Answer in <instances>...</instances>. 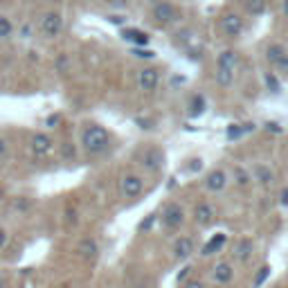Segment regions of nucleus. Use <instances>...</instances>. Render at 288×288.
<instances>
[{"label": "nucleus", "instance_id": "f257e3e1", "mask_svg": "<svg viewBox=\"0 0 288 288\" xmlns=\"http://www.w3.org/2000/svg\"><path fill=\"white\" fill-rule=\"evenodd\" d=\"M81 148H84L86 156L90 158H97V156H104V153L110 148V133H108L106 126L102 124H86L84 128H81Z\"/></svg>", "mask_w": 288, "mask_h": 288}, {"label": "nucleus", "instance_id": "f03ea898", "mask_svg": "<svg viewBox=\"0 0 288 288\" xmlns=\"http://www.w3.org/2000/svg\"><path fill=\"white\" fill-rule=\"evenodd\" d=\"M164 151L162 148H158V146H144L142 151L138 153V164H140V169L144 171V174H148V176H156V174H160L162 169H164Z\"/></svg>", "mask_w": 288, "mask_h": 288}, {"label": "nucleus", "instance_id": "7ed1b4c3", "mask_svg": "<svg viewBox=\"0 0 288 288\" xmlns=\"http://www.w3.org/2000/svg\"><path fill=\"white\" fill-rule=\"evenodd\" d=\"M184 207L180 205V202L176 200H169L164 207L160 210V225L164 232H176V230H180L184 225Z\"/></svg>", "mask_w": 288, "mask_h": 288}, {"label": "nucleus", "instance_id": "20e7f679", "mask_svg": "<svg viewBox=\"0 0 288 288\" xmlns=\"http://www.w3.org/2000/svg\"><path fill=\"white\" fill-rule=\"evenodd\" d=\"M63 25H66V20H63V14L56 12V9H50V12H45L43 16H40L38 32H40V36H43V38L54 40V38H58V36H61Z\"/></svg>", "mask_w": 288, "mask_h": 288}, {"label": "nucleus", "instance_id": "39448f33", "mask_svg": "<svg viewBox=\"0 0 288 288\" xmlns=\"http://www.w3.org/2000/svg\"><path fill=\"white\" fill-rule=\"evenodd\" d=\"M151 18L156 25L166 27V25H174V22L180 20V12L169 0H156V2L151 4Z\"/></svg>", "mask_w": 288, "mask_h": 288}, {"label": "nucleus", "instance_id": "423d86ee", "mask_svg": "<svg viewBox=\"0 0 288 288\" xmlns=\"http://www.w3.org/2000/svg\"><path fill=\"white\" fill-rule=\"evenodd\" d=\"M144 192V176L138 171H126L120 178V194L124 200H135Z\"/></svg>", "mask_w": 288, "mask_h": 288}, {"label": "nucleus", "instance_id": "0eeeda50", "mask_svg": "<svg viewBox=\"0 0 288 288\" xmlns=\"http://www.w3.org/2000/svg\"><path fill=\"white\" fill-rule=\"evenodd\" d=\"M54 146H56L54 138L50 133H43V130H38V133H34L30 138V153H32V158H36V160L50 158L54 151Z\"/></svg>", "mask_w": 288, "mask_h": 288}, {"label": "nucleus", "instance_id": "6e6552de", "mask_svg": "<svg viewBox=\"0 0 288 288\" xmlns=\"http://www.w3.org/2000/svg\"><path fill=\"white\" fill-rule=\"evenodd\" d=\"M135 86H138L140 92L153 94L158 90V86H160V72H158L156 68H151V66L140 68L138 74H135Z\"/></svg>", "mask_w": 288, "mask_h": 288}, {"label": "nucleus", "instance_id": "1a4fd4ad", "mask_svg": "<svg viewBox=\"0 0 288 288\" xmlns=\"http://www.w3.org/2000/svg\"><path fill=\"white\" fill-rule=\"evenodd\" d=\"M214 216H216L214 207H212V202H207V200L198 202V205L194 207V212H192V218H194V223H196L198 228H210V225L214 223Z\"/></svg>", "mask_w": 288, "mask_h": 288}, {"label": "nucleus", "instance_id": "9d476101", "mask_svg": "<svg viewBox=\"0 0 288 288\" xmlns=\"http://www.w3.org/2000/svg\"><path fill=\"white\" fill-rule=\"evenodd\" d=\"M220 30H223L225 36L236 38V36L243 32V18L238 16V14H234V12L223 14V18H220Z\"/></svg>", "mask_w": 288, "mask_h": 288}, {"label": "nucleus", "instance_id": "9b49d317", "mask_svg": "<svg viewBox=\"0 0 288 288\" xmlns=\"http://www.w3.org/2000/svg\"><path fill=\"white\" fill-rule=\"evenodd\" d=\"M202 187L212 194L223 192V189L228 187V174H225L223 169H212L210 174L205 176V180H202Z\"/></svg>", "mask_w": 288, "mask_h": 288}, {"label": "nucleus", "instance_id": "f8f14e48", "mask_svg": "<svg viewBox=\"0 0 288 288\" xmlns=\"http://www.w3.org/2000/svg\"><path fill=\"white\" fill-rule=\"evenodd\" d=\"M194 238L192 236H178L171 246V252H174V259L176 261H187L189 256L194 254Z\"/></svg>", "mask_w": 288, "mask_h": 288}, {"label": "nucleus", "instance_id": "ddd939ff", "mask_svg": "<svg viewBox=\"0 0 288 288\" xmlns=\"http://www.w3.org/2000/svg\"><path fill=\"white\" fill-rule=\"evenodd\" d=\"M122 38H124L126 43H130L133 48H146V45L151 43V36L144 30H138V27H124V30H122Z\"/></svg>", "mask_w": 288, "mask_h": 288}, {"label": "nucleus", "instance_id": "4468645a", "mask_svg": "<svg viewBox=\"0 0 288 288\" xmlns=\"http://www.w3.org/2000/svg\"><path fill=\"white\" fill-rule=\"evenodd\" d=\"M76 252L84 261H94L99 256V241L94 236H86L76 243Z\"/></svg>", "mask_w": 288, "mask_h": 288}, {"label": "nucleus", "instance_id": "2eb2a0df", "mask_svg": "<svg viewBox=\"0 0 288 288\" xmlns=\"http://www.w3.org/2000/svg\"><path fill=\"white\" fill-rule=\"evenodd\" d=\"M212 279H214L218 286L230 284L234 279V266L230 264V261H218V264L214 266V270H212Z\"/></svg>", "mask_w": 288, "mask_h": 288}, {"label": "nucleus", "instance_id": "dca6fc26", "mask_svg": "<svg viewBox=\"0 0 288 288\" xmlns=\"http://www.w3.org/2000/svg\"><path fill=\"white\" fill-rule=\"evenodd\" d=\"M225 243H228V234L225 232H216L214 236L210 238V241L202 246V250H200V254L202 256H212V254H216V252H220L225 248Z\"/></svg>", "mask_w": 288, "mask_h": 288}, {"label": "nucleus", "instance_id": "f3484780", "mask_svg": "<svg viewBox=\"0 0 288 288\" xmlns=\"http://www.w3.org/2000/svg\"><path fill=\"white\" fill-rule=\"evenodd\" d=\"M252 252H254V243L250 241V238H241V241H236V246H234V259L241 261V264H246V261H250Z\"/></svg>", "mask_w": 288, "mask_h": 288}, {"label": "nucleus", "instance_id": "a211bd4d", "mask_svg": "<svg viewBox=\"0 0 288 288\" xmlns=\"http://www.w3.org/2000/svg\"><path fill=\"white\" fill-rule=\"evenodd\" d=\"M205 110H207L205 97H202V94H192L187 102V115L192 117V120H196V117H200Z\"/></svg>", "mask_w": 288, "mask_h": 288}, {"label": "nucleus", "instance_id": "6ab92c4d", "mask_svg": "<svg viewBox=\"0 0 288 288\" xmlns=\"http://www.w3.org/2000/svg\"><path fill=\"white\" fill-rule=\"evenodd\" d=\"M252 178H254L259 184H264V187H270V184H272V180H274V174L270 171V166L256 164L254 169H252Z\"/></svg>", "mask_w": 288, "mask_h": 288}, {"label": "nucleus", "instance_id": "aec40b11", "mask_svg": "<svg viewBox=\"0 0 288 288\" xmlns=\"http://www.w3.org/2000/svg\"><path fill=\"white\" fill-rule=\"evenodd\" d=\"M286 48L284 45H279V43H272V45H268V50H266V61L270 63V66H277L279 61H282L284 56H286Z\"/></svg>", "mask_w": 288, "mask_h": 288}, {"label": "nucleus", "instance_id": "412c9836", "mask_svg": "<svg viewBox=\"0 0 288 288\" xmlns=\"http://www.w3.org/2000/svg\"><path fill=\"white\" fill-rule=\"evenodd\" d=\"M238 63V54L234 50H223V52L216 56V68H236Z\"/></svg>", "mask_w": 288, "mask_h": 288}, {"label": "nucleus", "instance_id": "4be33fe9", "mask_svg": "<svg viewBox=\"0 0 288 288\" xmlns=\"http://www.w3.org/2000/svg\"><path fill=\"white\" fill-rule=\"evenodd\" d=\"M216 84L220 88H230L234 84V70L232 68H216Z\"/></svg>", "mask_w": 288, "mask_h": 288}, {"label": "nucleus", "instance_id": "5701e85b", "mask_svg": "<svg viewBox=\"0 0 288 288\" xmlns=\"http://www.w3.org/2000/svg\"><path fill=\"white\" fill-rule=\"evenodd\" d=\"M250 130H254V124H230L228 126V140H236V138H243L246 133H250Z\"/></svg>", "mask_w": 288, "mask_h": 288}, {"label": "nucleus", "instance_id": "b1692460", "mask_svg": "<svg viewBox=\"0 0 288 288\" xmlns=\"http://www.w3.org/2000/svg\"><path fill=\"white\" fill-rule=\"evenodd\" d=\"M14 36V22L9 16H4V14H0V40H7Z\"/></svg>", "mask_w": 288, "mask_h": 288}, {"label": "nucleus", "instance_id": "393cba45", "mask_svg": "<svg viewBox=\"0 0 288 288\" xmlns=\"http://www.w3.org/2000/svg\"><path fill=\"white\" fill-rule=\"evenodd\" d=\"M234 182H236L238 187H248V184L252 182V176L248 174L243 166H234Z\"/></svg>", "mask_w": 288, "mask_h": 288}, {"label": "nucleus", "instance_id": "a878e982", "mask_svg": "<svg viewBox=\"0 0 288 288\" xmlns=\"http://www.w3.org/2000/svg\"><path fill=\"white\" fill-rule=\"evenodd\" d=\"M264 81H266V86H268L270 92H279V90H282V84H279V79L272 74V72H266Z\"/></svg>", "mask_w": 288, "mask_h": 288}, {"label": "nucleus", "instance_id": "bb28decb", "mask_svg": "<svg viewBox=\"0 0 288 288\" xmlns=\"http://www.w3.org/2000/svg\"><path fill=\"white\" fill-rule=\"evenodd\" d=\"M268 277H270V266H264V268H259V272H256V277H254V288H259Z\"/></svg>", "mask_w": 288, "mask_h": 288}, {"label": "nucleus", "instance_id": "cd10ccee", "mask_svg": "<svg viewBox=\"0 0 288 288\" xmlns=\"http://www.w3.org/2000/svg\"><path fill=\"white\" fill-rule=\"evenodd\" d=\"M266 9L264 0H248V12L250 14H261Z\"/></svg>", "mask_w": 288, "mask_h": 288}, {"label": "nucleus", "instance_id": "c85d7f7f", "mask_svg": "<svg viewBox=\"0 0 288 288\" xmlns=\"http://www.w3.org/2000/svg\"><path fill=\"white\" fill-rule=\"evenodd\" d=\"M133 56H138V58H153V56H156V52H153V50H148V48H133Z\"/></svg>", "mask_w": 288, "mask_h": 288}, {"label": "nucleus", "instance_id": "c756f323", "mask_svg": "<svg viewBox=\"0 0 288 288\" xmlns=\"http://www.w3.org/2000/svg\"><path fill=\"white\" fill-rule=\"evenodd\" d=\"M156 218H158L156 214H148V216H146V220H142V223L138 225V230H140V232H148V230L153 228V223H156Z\"/></svg>", "mask_w": 288, "mask_h": 288}, {"label": "nucleus", "instance_id": "7c9ffc66", "mask_svg": "<svg viewBox=\"0 0 288 288\" xmlns=\"http://www.w3.org/2000/svg\"><path fill=\"white\" fill-rule=\"evenodd\" d=\"M7 156H9V140L4 135H0V162L7 160Z\"/></svg>", "mask_w": 288, "mask_h": 288}, {"label": "nucleus", "instance_id": "2f4dec72", "mask_svg": "<svg viewBox=\"0 0 288 288\" xmlns=\"http://www.w3.org/2000/svg\"><path fill=\"white\" fill-rule=\"evenodd\" d=\"M61 120H63V117L58 115V112H56V115H48V120H45V126H48V128H56V126L61 124Z\"/></svg>", "mask_w": 288, "mask_h": 288}, {"label": "nucleus", "instance_id": "473e14b6", "mask_svg": "<svg viewBox=\"0 0 288 288\" xmlns=\"http://www.w3.org/2000/svg\"><path fill=\"white\" fill-rule=\"evenodd\" d=\"M7 243H9V232L2 228V225H0V252L7 248Z\"/></svg>", "mask_w": 288, "mask_h": 288}, {"label": "nucleus", "instance_id": "72a5a7b5", "mask_svg": "<svg viewBox=\"0 0 288 288\" xmlns=\"http://www.w3.org/2000/svg\"><path fill=\"white\" fill-rule=\"evenodd\" d=\"M264 126H266V130H270V133H277V135H279V133H284V128L277 124V122H266Z\"/></svg>", "mask_w": 288, "mask_h": 288}, {"label": "nucleus", "instance_id": "f704fd0d", "mask_svg": "<svg viewBox=\"0 0 288 288\" xmlns=\"http://www.w3.org/2000/svg\"><path fill=\"white\" fill-rule=\"evenodd\" d=\"M189 272H192V266H184V268L178 272V277H176V279H178V284H184V279L189 277Z\"/></svg>", "mask_w": 288, "mask_h": 288}, {"label": "nucleus", "instance_id": "c9c22d12", "mask_svg": "<svg viewBox=\"0 0 288 288\" xmlns=\"http://www.w3.org/2000/svg\"><path fill=\"white\" fill-rule=\"evenodd\" d=\"M182 288H205V284L198 282V279H189V282L182 284Z\"/></svg>", "mask_w": 288, "mask_h": 288}, {"label": "nucleus", "instance_id": "e433bc0d", "mask_svg": "<svg viewBox=\"0 0 288 288\" xmlns=\"http://www.w3.org/2000/svg\"><path fill=\"white\" fill-rule=\"evenodd\" d=\"M274 68H277L279 72H286V74H288V54H286V56H284L282 61H279V63H277V66H274Z\"/></svg>", "mask_w": 288, "mask_h": 288}, {"label": "nucleus", "instance_id": "4c0bfd02", "mask_svg": "<svg viewBox=\"0 0 288 288\" xmlns=\"http://www.w3.org/2000/svg\"><path fill=\"white\" fill-rule=\"evenodd\" d=\"M282 205H284V207H288V187H284V189H282Z\"/></svg>", "mask_w": 288, "mask_h": 288}, {"label": "nucleus", "instance_id": "58836bf2", "mask_svg": "<svg viewBox=\"0 0 288 288\" xmlns=\"http://www.w3.org/2000/svg\"><path fill=\"white\" fill-rule=\"evenodd\" d=\"M282 9H284V14L288 16V0H284V2H282Z\"/></svg>", "mask_w": 288, "mask_h": 288}, {"label": "nucleus", "instance_id": "ea45409f", "mask_svg": "<svg viewBox=\"0 0 288 288\" xmlns=\"http://www.w3.org/2000/svg\"><path fill=\"white\" fill-rule=\"evenodd\" d=\"M0 284H2V282H0Z\"/></svg>", "mask_w": 288, "mask_h": 288}]
</instances>
